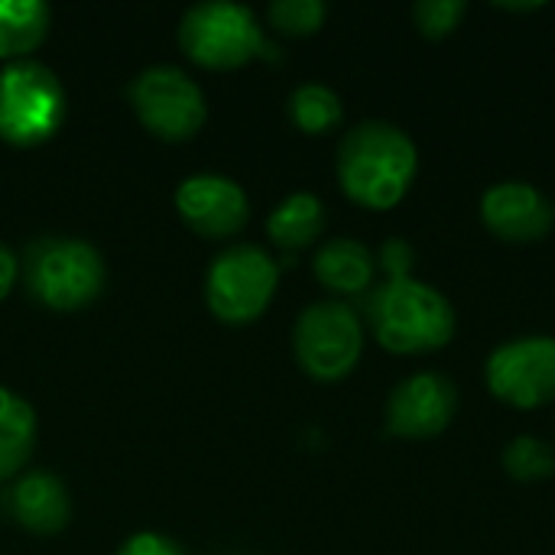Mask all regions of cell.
Returning a JSON list of instances; mask_svg holds the SVG:
<instances>
[{
  "label": "cell",
  "instance_id": "cell-1",
  "mask_svg": "<svg viewBox=\"0 0 555 555\" xmlns=\"http://www.w3.org/2000/svg\"><path fill=\"white\" fill-rule=\"evenodd\" d=\"M335 172L345 198L367 211H390L410 195L420 176V150L400 124L361 120L345 130Z\"/></svg>",
  "mask_w": 555,
  "mask_h": 555
},
{
  "label": "cell",
  "instance_id": "cell-2",
  "mask_svg": "<svg viewBox=\"0 0 555 555\" xmlns=\"http://www.w3.org/2000/svg\"><path fill=\"white\" fill-rule=\"evenodd\" d=\"M367 328L377 345L400 358L436 354L452 345L459 332V312L452 299L416 276L384 280L367 293Z\"/></svg>",
  "mask_w": 555,
  "mask_h": 555
},
{
  "label": "cell",
  "instance_id": "cell-3",
  "mask_svg": "<svg viewBox=\"0 0 555 555\" xmlns=\"http://www.w3.org/2000/svg\"><path fill=\"white\" fill-rule=\"evenodd\" d=\"M20 270L29 296L52 312H75L91 306L107 283V267L98 247L59 234L36 237L26 247Z\"/></svg>",
  "mask_w": 555,
  "mask_h": 555
},
{
  "label": "cell",
  "instance_id": "cell-4",
  "mask_svg": "<svg viewBox=\"0 0 555 555\" xmlns=\"http://www.w3.org/2000/svg\"><path fill=\"white\" fill-rule=\"evenodd\" d=\"M65 88L59 75L33 59L0 68V140L10 146H39L65 120Z\"/></svg>",
  "mask_w": 555,
  "mask_h": 555
},
{
  "label": "cell",
  "instance_id": "cell-5",
  "mask_svg": "<svg viewBox=\"0 0 555 555\" xmlns=\"http://www.w3.org/2000/svg\"><path fill=\"white\" fill-rule=\"evenodd\" d=\"M293 354L306 377L338 384L351 377L364 354V319L341 299H322L299 312Z\"/></svg>",
  "mask_w": 555,
  "mask_h": 555
},
{
  "label": "cell",
  "instance_id": "cell-6",
  "mask_svg": "<svg viewBox=\"0 0 555 555\" xmlns=\"http://www.w3.org/2000/svg\"><path fill=\"white\" fill-rule=\"evenodd\" d=\"M179 46L195 65L211 72L241 68L267 49L257 13L231 0L189 7L179 20Z\"/></svg>",
  "mask_w": 555,
  "mask_h": 555
},
{
  "label": "cell",
  "instance_id": "cell-7",
  "mask_svg": "<svg viewBox=\"0 0 555 555\" xmlns=\"http://www.w3.org/2000/svg\"><path fill=\"white\" fill-rule=\"evenodd\" d=\"M280 286V263L257 244L221 250L205 273V302L228 325L257 322Z\"/></svg>",
  "mask_w": 555,
  "mask_h": 555
},
{
  "label": "cell",
  "instance_id": "cell-8",
  "mask_svg": "<svg viewBox=\"0 0 555 555\" xmlns=\"http://www.w3.org/2000/svg\"><path fill=\"white\" fill-rule=\"evenodd\" d=\"M127 101H130L133 114L140 117V124L153 137L169 140V143L192 140L208 117V101H205L198 81H192L176 65L143 68L130 81Z\"/></svg>",
  "mask_w": 555,
  "mask_h": 555
},
{
  "label": "cell",
  "instance_id": "cell-9",
  "mask_svg": "<svg viewBox=\"0 0 555 555\" xmlns=\"http://www.w3.org/2000/svg\"><path fill=\"white\" fill-rule=\"evenodd\" d=\"M488 393L514 410H543L555 403V338L520 335L501 341L485 361Z\"/></svg>",
  "mask_w": 555,
  "mask_h": 555
},
{
  "label": "cell",
  "instance_id": "cell-10",
  "mask_svg": "<svg viewBox=\"0 0 555 555\" xmlns=\"http://www.w3.org/2000/svg\"><path fill=\"white\" fill-rule=\"evenodd\" d=\"M459 384L439 371H416L403 377L384 406V429L390 439L429 442L439 439L459 416Z\"/></svg>",
  "mask_w": 555,
  "mask_h": 555
},
{
  "label": "cell",
  "instance_id": "cell-11",
  "mask_svg": "<svg viewBox=\"0 0 555 555\" xmlns=\"http://www.w3.org/2000/svg\"><path fill=\"white\" fill-rule=\"evenodd\" d=\"M176 211L198 237H231L250 218L247 192L221 172H198L176 189Z\"/></svg>",
  "mask_w": 555,
  "mask_h": 555
},
{
  "label": "cell",
  "instance_id": "cell-12",
  "mask_svg": "<svg viewBox=\"0 0 555 555\" xmlns=\"http://www.w3.org/2000/svg\"><path fill=\"white\" fill-rule=\"evenodd\" d=\"M481 224L504 244H537L555 228V205L530 182L504 179L478 202Z\"/></svg>",
  "mask_w": 555,
  "mask_h": 555
},
{
  "label": "cell",
  "instance_id": "cell-13",
  "mask_svg": "<svg viewBox=\"0 0 555 555\" xmlns=\"http://www.w3.org/2000/svg\"><path fill=\"white\" fill-rule=\"evenodd\" d=\"M7 511L23 530H29L36 537H55L72 520V498H68V488L55 475L26 472L10 488Z\"/></svg>",
  "mask_w": 555,
  "mask_h": 555
},
{
  "label": "cell",
  "instance_id": "cell-14",
  "mask_svg": "<svg viewBox=\"0 0 555 555\" xmlns=\"http://www.w3.org/2000/svg\"><path fill=\"white\" fill-rule=\"evenodd\" d=\"M312 273L335 296H364L377 280V254L354 237H332L315 250Z\"/></svg>",
  "mask_w": 555,
  "mask_h": 555
},
{
  "label": "cell",
  "instance_id": "cell-15",
  "mask_svg": "<svg viewBox=\"0 0 555 555\" xmlns=\"http://www.w3.org/2000/svg\"><path fill=\"white\" fill-rule=\"evenodd\" d=\"M325 224H328L325 202L315 192H293L270 211L267 234L283 254H299L322 237Z\"/></svg>",
  "mask_w": 555,
  "mask_h": 555
},
{
  "label": "cell",
  "instance_id": "cell-16",
  "mask_svg": "<svg viewBox=\"0 0 555 555\" xmlns=\"http://www.w3.org/2000/svg\"><path fill=\"white\" fill-rule=\"evenodd\" d=\"M52 10L42 0H0V59H29L46 42Z\"/></svg>",
  "mask_w": 555,
  "mask_h": 555
},
{
  "label": "cell",
  "instance_id": "cell-17",
  "mask_svg": "<svg viewBox=\"0 0 555 555\" xmlns=\"http://www.w3.org/2000/svg\"><path fill=\"white\" fill-rule=\"evenodd\" d=\"M36 449V410L0 384V481L20 475Z\"/></svg>",
  "mask_w": 555,
  "mask_h": 555
},
{
  "label": "cell",
  "instance_id": "cell-18",
  "mask_svg": "<svg viewBox=\"0 0 555 555\" xmlns=\"http://www.w3.org/2000/svg\"><path fill=\"white\" fill-rule=\"evenodd\" d=\"M286 111H289V120L309 137L332 133L345 120V104H341L338 91H332L328 85H319V81H306V85L293 88Z\"/></svg>",
  "mask_w": 555,
  "mask_h": 555
},
{
  "label": "cell",
  "instance_id": "cell-19",
  "mask_svg": "<svg viewBox=\"0 0 555 555\" xmlns=\"http://www.w3.org/2000/svg\"><path fill=\"white\" fill-rule=\"evenodd\" d=\"M501 465H504L507 478H514L520 485H537V481H546L555 475V449L533 433H520L504 446Z\"/></svg>",
  "mask_w": 555,
  "mask_h": 555
},
{
  "label": "cell",
  "instance_id": "cell-20",
  "mask_svg": "<svg viewBox=\"0 0 555 555\" xmlns=\"http://www.w3.org/2000/svg\"><path fill=\"white\" fill-rule=\"evenodd\" d=\"M267 20L286 36H315L328 20V7L322 0H273Z\"/></svg>",
  "mask_w": 555,
  "mask_h": 555
},
{
  "label": "cell",
  "instance_id": "cell-21",
  "mask_svg": "<svg viewBox=\"0 0 555 555\" xmlns=\"http://www.w3.org/2000/svg\"><path fill=\"white\" fill-rule=\"evenodd\" d=\"M465 16H468L465 0H416L413 3V23H416L420 36L433 39V42L459 33Z\"/></svg>",
  "mask_w": 555,
  "mask_h": 555
},
{
  "label": "cell",
  "instance_id": "cell-22",
  "mask_svg": "<svg viewBox=\"0 0 555 555\" xmlns=\"http://www.w3.org/2000/svg\"><path fill=\"white\" fill-rule=\"evenodd\" d=\"M377 267L384 270V280H406L416 267V247L406 237H387L377 250Z\"/></svg>",
  "mask_w": 555,
  "mask_h": 555
},
{
  "label": "cell",
  "instance_id": "cell-23",
  "mask_svg": "<svg viewBox=\"0 0 555 555\" xmlns=\"http://www.w3.org/2000/svg\"><path fill=\"white\" fill-rule=\"evenodd\" d=\"M117 555H185L163 533H133L120 543Z\"/></svg>",
  "mask_w": 555,
  "mask_h": 555
},
{
  "label": "cell",
  "instance_id": "cell-24",
  "mask_svg": "<svg viewBox=\"0 0 555 555\" xmlns=\"http://www.w3.org/2000/svg\"><path fill=\"white\" fill-rule=\"evenodd\" d=\"M23 276V270H20V257L10 250V247H3L0 244V299H7L10 293H13V286H16V280Z\"/></svg>",
  "mask_w": 555,
  "mask_h": 555
},
{
  "label": "cell",
  "instance_id": "cell-25",
  "mask_svg": "<svg viewBox=\"0 0 555 555\" xmlns=\"http://www.w3.org/2000/svg\"><path fill=\"white\" fill-rule=\"evenodd\" d=\"M498 10H504V13H537V10H543L546 3H494Z\"/></svg>",
  "mask_w": 555,
  "mask_h": 555
}]
</instances>
